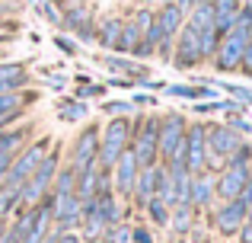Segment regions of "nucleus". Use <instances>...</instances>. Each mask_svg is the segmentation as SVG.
Masks as SVG:
<instances>
[{"label": "nucleus", "mask_w": 252, "mask_h": 243, "mask_svg": "<svg viewBox=\"0 0 252 243\" xmlns=\"http://www.w3.org/2000/svg\"><path fill=\"white\" fill-rule=\"evenodd\" d=\"M157 103H160V100H157V93H147V90H144V93H134V96H131V106H134V109H141V112L154 109Z\"/></svg>", "instance_id": "nucleus-43"}, {"label": "nucleus", "mask_w": 252, "mask_h": 243, "mask_svg": "<svg viewBox=\"0 0 252 243\" xmlns=\"http://www.w3.org/2000/svg\"><path fill=\"white\" fill-rule=\"evenodd\" d=\"M55 112L61 122L74 125V122H86V115H90V103L83 100H74V96H61V100L55 103Z\"/></svg>", "instance_id": "nucleus-23"}, {"label": "nucleus", "mask_w": 252, "mask_h": 243, "mask_svg": "<svg viewBox=\"0 0 252 243\" xmlns=\"http://www.w3.org/2000/svg\"><path fill=\"white\" fill-rule=\"evenodd\" d=\"M131 243H157L154 227H150V224H134V227H131Z\"/></svg>", "instance_id": "nucleus-42"}, {"label": "nucleus", "mask_w": 252, "mask_h": 243, "mask_svg": "<svg viewBox=\"0 0 252 243\" xmlns=\"http://www.w3.org/2000/svg\"><path fill=\"white\" fill-rule=\"evenodd\" d=\"M61 32H70L80 45H96V6H93V0H67L61 6Z\"/></svg>", "instance_id": "nucleus-4"}, {"label": "nucleus", "mask_w": 252, "mask_h": 243, "mask_svg": "<svg viewBox=\"0 0 252 243\" xmlns=\"http://www.w3.org/2000/svg\"><path fill=\"white\" fill-rule=\"evenodd\" d=\"M172 68L176 70H195V68H201V38H198V32L191 29L189 23L179 29V35H176V51H172Z\"/></svg>", "instance_id": "nucleus-11"}, {"label": "nucleus", "mask_w": 252, "mask_h": 243, "mask_svg": "<svg viewBox=\"0 0 252 243\" xmlns=\"http://www.w3.org/2000/svg\"><path fill=\"white\" fill-rule=\"evenodd\" d=\"M137 160L131 150H125L122 157H118V163L112 167V189H115V195L122 202L131 199V192H134V179H137Z\"/></svg>", "instance_id": "nucleus-14"}, {"label": "nucleus", "mask_w": 252, "mask_h": 243, "mask_svg": "<svg viewBox=\"0 0 252 243\" xmlns=\"http://www.w3.org/2000/svg\"><path fill=\"white\" fill-rule=\"evenodd\" d=\"M51 3H55V6H64V3H67V0H51Z\"/></svg>", "instance_id": "nucleus-55"}, {"label": "nucleus", "mask_w": 252, "mask_h": 243, "mask_svg": "<svg viewBox=\"0 0 252 243\" xmlns=\"http://www.w3.org/2000/svg\"><path fill=\"white\" fill-rule=\"evenodd\" d=\"M51 144H55V138H51V135H35L23 150H16V154H13L10 170H6V179H3L6 186L23 189V182L29 179L32 173H35V167L42 163V157L51 150Z\"/></svg>", "instance_id": "nucleus-5"}, {"label": "nucleus", "mask_w": 252, "mask_h": 243, "mask_svg": "<svg viewBox=\"0 0 252 243\" xmlns=\"http://www.w3.org/2000/svg\"><path fill=\"white\" fill-rule=\"evenodd\" d=\"M182 160H185V170L191 176L204 173V160H208V119H189Z\"/></svg>", "instance_id": "nucleus-10"}, {"label": "nucleus", "mask_w": 252, "mask_h": 243, "mask_svg": "<svg viewBox=\"0 0 252 243\" xmlns=\"http://www.w3.org/2000/svg\"><path fill=\"white\" fill-rule=\"evenodd\" d=\"M99 112L105 119H115V115H134L137 109L131 106V100H99Z\"/></svg>", "instance_id": "nucleus-31"}, {"label": "nucleus", "mask_w": 252, "mask_h": 243, "mask_svg": "<svg viewBox=\"0 0 252 243\" xmlns=\"http://www.w3.org/2000/svg\"><path fill=\"white\" fill-rule=\"evenodd\" d=\"M32 87V70L26 61H0V93H23Z\"/></svg>", "instance_id": "nucleus-16"}, {"label": "nucleus", "mask_w": 252, "mask_h": 243, "mask_svg": "<svg viewBox=\"0 0 252 243\" xmlns=\"http://www.w3.org/2000/svg\"><path fill=\"white\" fill-rule=\"evenodd\" d=\"M61 163H64V144L55 141L51 150L42 157V163L35 167V173L23 182V189H19V205H23V208L38 205V202L51 192V182H55V173L61 170Z\"/></svg>", "instance_id": "nucleus-1"}, {"label": "nucleus", "mask_w": 252, "mask_h": 243, "mask_svg": "<svg viewBox=\"0 0 252 243\" xmlns=\"http://www.w3.org/2000/svg\"><path fill=\"white\" fill-rule=\"evenodd\" d=\"M198 3H214V0H198Z\"/></svg>", "instance_id": "nucleus-59"}, {"label": "nucleus", "mask_w": 252, "mask_h": 243, "mask_svg": "<svg viewBox=\"0 0 252 243\" xmlns=\"http://www.w3.org/2000/svg\"><path fill=\"white\" fill-rule=\"evenodd\" d=\"M67 83H70V77H64V74H51V77H48V87L55 90V93L67 90Z\"/></svg>", "instance_id": "nucleus-46"}, {"label": "nucleus", "mask_w": 252, "mask_h": 243, "mask_svg": "<svg viewBox=\"0 0 252 243\" xmlns=\"http://www.w3.org/2000/svg\"><path fill=\"white\" fill-rule=\"evenodd\" d=\"M51 42H55V48H58V51H64L67 58H77V55H80V42H77V38H67L64 32L51 35Z\"/></svg>", "instance_id": "nucleus-38"}, {"label": "nucleus", "mask_w": 252, "mask_h": 243, "mask_svg": "<svg viewBox=\"0 0 252 243\" xmlns=\"http://www.w3.org/2000/svg\"><path fill=\"white\" fill-rule=\"evenodd\" d=\"M86 83H93L90 74H74V87H86Z\"/></svg>", "instance_id": "nucleus-51"}, {"label": "nucleus", "mask_w": 252, "mask_h": 243, "mask_svg": "<svg viewBox=\"0 0 252 243\" xmlns=\"http://www.w3.org/2000/svg\"><path fill=\"white\" fill-rule=\"evenodd\" d=\"M198 218H201V214H198L191 205H176V208H172V214H169V227H166L169 237L172 240H185L191 234V227H195Z\"/></svg>", "instance_id": "nucleus-21"}, {"label": "nucleus", "mask_w": 252, "mask_h": 243, "mask_svg": "<svg viewBox=\"0 0 252 243\" xmlns=\"http://www.w3.org/2000/svg\"><path fill=\"white\" fill-rule=\"evenodd\" d=\"M105 87H115V90H134L137 83L131 80V77H122V74H112L109 80H105Z\"/></svg>", "instance_id": "nucleus-44"}, {"label": "nucleus", "mask_w": 252, "mask_h": 243, "mask_svg": "<svg viewBox=\"0 0 252 243\" xmlns=\"http://www.w3.org/2000/svg\"><path fill=\"white\" fill-rule=\"evenodd\" d=\"M198 38H201V61H211L217 55V48H220V32L211 26V29L198 32Z\"/></svg>", "instance_id": "nucleus-32"}, {"label": "nucleus", "mask_w": 252, "mask_h": 243, "mask_svg": "<svg viewBox=\"0 0 252 243\" xmlns=\"http://www.w3.org/2000/svg\"><path fill=\"white\" fill-rule=\"evenodd\" d=\"M99 141H102V125L86 119L83 128L74 135V141L67 144V157L64 160L70 163L74 170H83V167H93L99 157Z\"/></svg>", "instance_id": "nucleus-7"}, {"label": "nucleus", "mask_w": 252, "mask_h": 243, "mask_svg": "<svg viewBox=\"0 0 252 243\" xmlns=\"http://www.w3.org/2000/svg\"><path fill=\"white\" fill-rule=\"evenodd\" d=\"M10 13H13V10H10V3H6V0H0V19L10 16Z\"/></svg>", "instance_id": "nucleus-52"}, {"label": "nucleus", "mask_w": 252, "mask_h": 243, "mask_svg": "<svg viewBox=\"0 0 252 243\" xmlns=\"http://www.w3.org/2000/svg\"><path fill=\"white\" fill-rule=\"evenodd\" d=\"M246 221L252 224V205H246Z\"/></svg>", "instance_id": "nucleus-54"}, {"label": "nucleus", "mask_w": 252, "mask_h": 243, "mask_svg": "<svg viewBox=\"0 0 252 243\" xmlns=\"http://www.w3.org/2000/svg\"><path fill=\"white\" fill-rule=\"evenodd\" d=\"M141 214L147 218V224H150V227H157V231H166V227H169V214H172V208H169L163 199H157V195H154V199L144 205V211H141Z\"/></svg>", "instance_id": "nucleus-25"}, {"label": "nucleus", "mask_w": 252, "mask_h": 243, "mask_svg": "<svg viewBox=\"0 0 252 243\" xmlns=\"http://www.w3.org/2000/svg\"><path fill=\"white\" fill-rule=\"evenodd\" d=\"M83 243H102V240H83Z\"/></svg>", "instance_id": "nucleus-58"}, {"label": "nucleus", "mask_w": 252, "mask_h": 243, "mask_svg": "<svg viewBox=\"0 0 252 243\" xmlns=\"http://www.w3.org/2000/svg\"><path fill=\"white\" fill-rule=\"evenodd\" d=\"M83 218V202L77 192L70 195H51V227L55 231H77Z\"/></svg>", "instance_id": "nucleus-12"}, {"label": "nucleus", "mask_w": 252, "mask_h": 243, "mask_svg": "<svg viewBox=\"0 0 252 243\" xmlns=\"http://www.w3.org/2000/svg\"><path fill=\"white\" fill-rule=\"evenodd\" d=\"M160 3H172V0H154V6H160Z\"/></svg>", "instance_id": "nucleus-56"}, {"label": "nucleus", "mask_w": 252, "mask_h": 243, "mask_svg": "<svg viewBox=\"0 0 252 243\" xmlns=\"http://www.w3.org/2000/svg\"><path fill=\"white\" fill-rule=\"evenodd\" d=\"M243 3H246V6H252V0H243Z\"/></svg>", "instance_id": "nucleus-60"}, {"label": "nucleus", "mask_w": 252, "mask_h": 243, "mask_svg": "<svg viewBox=\"0 0 252 243\" xmlns=\"http://www.w3.org/2000/svg\"><path fill=\"white\" fill-rule=\"evenodd\" d=\"M172 51H176V38H172V35H163L160 42H157L154 58H160L163 64H169V61H172Z\"/></svg>", "instance_id": "nucleus-41"}, {"label": "nucleus", "mask_w": 252, "mask_h": 243, "mask_svg": "<svg viewBox=\"0 0 252 243\" xmlns=\"http://www.w3.org/2000/svg\"><path fill=\"white\" fill-rule=\"evenodd\" d=\"M172 3H176V6H179V10H182V13H185V16H189V10H191V6H195V3H198V0H172Z\"/></svg>", "instance_id": "nucleus-50"}, {"label": "nucleus", "mask_w": 252, "mask_h": 243, "mask_svg": "<svg viewBox=\"0 0 252 243\" xmlns=\"http://www.w3.org/2000/svg\"><path fill=\"white\" fill-rule=\"evenodd\" d=\"M240 74L252 80V42H246V51H243V61H240Z\"/></svg>", "instance_id": "nucleus-45"}, {"label": "nucleus", "mask_w": 252, "mask_h": 243, "mask_svg": "<svg viewBox=\"0 0 252 243\" xmlns=\"http://www.w3.org/2000/svg\"><path fill=\"white\" fill-rule=\"evenodd\" d=\"M154 195H157V163H154V167H141V170H137L134 192H131L128 205L134 208V211H144V205H147Z\"/></svg>", "instance_id": "nucleus-19"}, {"label": "nucleus", "mask_w": 252, "mask_h": 243, "mask_svg": "<svg viewBox=\"0 0 252 243\" xmlns=\"http://www.w3.org/2000/svg\"><path fill=\"white\" fill-rule=\"evenodd\" d=\"M38 103V90H23V93H0V115L13 112V109H29Z\"/></svg>", "instance_id": "nucleus-26"}, {"label": "nucleus", "mask_w": 252, "mask_h": 243, "mask_svg": "<svg viewBox=\"0 0 252 243\" xmlns=\"http://www.w3.org/2000/svg\"><path fill=\"white\" fill-rule=\"evenodd\" d=\"M220 93H227L230 100L243 103V106H252V87H240V83H214Z\"/></svg>", "instance_id": "nucleus-34"}, {"label": "nucleus", "mask_w": 252, "mask_h": 243, "mask_svg": "<svg viewBox=\"0 0 252 243\" xmlns=\"http://www.w3.org/2000/svg\"><path fill=\"white\" fill-rule=\"evenodd\" d=\"M96 64H102L109 74H122V77H131L134 83H141L144 77H150V68L147 61H137V58H128V55H115V51H102V55L93 58Z\"/></svg>", "instance_id": "nucleus-13"}, {"label": "nucleus", "mask_w": 252, "mask_h": 243, "mask_svg": "<svg viewBox=\"0 0 252 243\" xmlns=\"http://www.w3.org/2000/svg\"><path fill=\"white\" fill-rule=\"evenodd\" d=\"M191 112H195V119H208V115L220 112V100H198L191 103Z\"/></svg>", "instance_id": "nucleus-40"}, {"label": "nucleus", "mask_w": 252, "mask_h": 243, "mask_svg": "<svg viewBox=\"0 0 252 243\" xmlns=\"http://www.w3.org/2000/svg\"><path fill=\"white\" fill-rule=\"evenodd\" d=\"M249 42H252V29H249Z\"/></svg>", "instance_id": "nucleus-61"}, {"label": "nucleus", "mask_w": 252, "mask_h": 243, "mask_svg": "<svg viewBox=\"0 0 252 243\" xmlns=\"http://www.w3.org/2000/svg\"><path fill=\"white\" fill-rule=\"evenodd\" d=\"M131 131H134V119H131V115H115V119H105V125H102V141H99V157H96V163L102 170H112L118 163V157L128 150Z\"/></svg>", "instance_id": "nucleus-3"}, {"label": "nucleus", "mask_w": 252, "mask_h": 243, "mask_svg": "<svg viewBox=\"0 0 252 243\" xmlns=\"http://www.w3.org/2000/svg\"><path fill=\"white\" fill-rule=\"evenodd\" d=\"M157 26H160L163 35H179V29L185 26V13L179 10L176 3H160L157 6Z\"/></svg>", "instance_id": "nucleus-22"}, {"label": "nucleus", "mask_w": 252, "mask_h": 243, "mask_svg": "<svg viewBox=\"0 0 252 243\" xmlns=\"http://www.w3.org/2000/svg\"><path fill=\"white\" fill-rule=\"evenodd\" d=\"M223 125H230L233 131H240L243 138L252 135V122L246 119V115H240V112H223Z\"/></svg>", "instance_id": "nucleus-39"}, {"label": "nucleus", "mask_w": 252, "mask_h": 243, "mask_svg": "<svg viewBox=\"0 0 252 243\" xmlns=\"http://www.w3.org/2000/svg\"><path fill=\"white\" fill-rule=\"evenodd\" d=\"M35 10H38V16H42L48 26L61 29V6H55L51 0H38V3H35Z\"/></svg>", "instance_id": "nucleus-37"}, {"label": "nucleus", "mask_w": 252, "mask_h": 243, "mask_svg": "<svg viewBox=\"0 0 252 243\" xmlns=\"http://www.w3.org/2000/svg\"><path fill=\"white\" fill-rule=\"evenodd\" d=\"M249 29L252 26L236 23L233 29L220 38V48H217V55L211 58V64H214L217 74H236V70H240L243 51H246V42H249Z\"/></svg>", "instance_id": "nucleus-8"}, {"label": "nucleus", "mask_w": 252, "mask_h": 243, "mask_svg": "<svg viewBox=\"0 0 252 243\" xmlns=\"http://www.w3.org/2000/svg\"><path fill=\"white\" fill-rule=\"evenodd\" d=\"M137 45H141V32H137V26L131 23L128 16H125L122 35H118V42H115V55H128V58H134Z\"/></svg>", "instance_id": "nucleus-27"}, {"label": "nucleus", "mask_w": 252, "mask_h": 243, "mask_svg": "<svg viewBox=\"0 0 252 243\" xmlns=\"http://www.w3.org/2000/svg\"><path fill=\"white\" fill-rule=\"evenodd\" d=\"M122 26H125V16L122 13H105L102 19H96V45L102 51H115V42L122 35Z\"/></svg>", "instance_id": "nucleus-20"}, {"label": "nucleus", "mask_w": 252, "mask_h": 243, "mask_svg": "<svg viewBox=\"0 0 252 243\" xmlns=\"http://www.w3.org/2000/svg\"><path fill=\"white\" fill-rule=\"evenodd\" d=\"M185 128H189V115L172 109V112H160V163H172L182 157L185 150Z\"/></svg>", "instance_id": "nucleus-6"}, {"label": "nucleus", "mask_w": 252, "mask_h": 243, "mask_svg": "<svg viewBox=\"0 0 252 243\" xmlns=\"http://www.w3.org/2000/svg\"><path fill=\"white\" fill-rule=\"evenodd\" d=\"M189 202L191 208H195L198 214L211 211V208L217 205V189H214V173H195L191 176V192H189Z\"/></svg>", "instance_id": "nucleus-17"}, {"label": "nucleus", "mask_w": 252, "mask_h": 243, "mask_svg": "<svg viewBox=\"0 0 252 243\" xmlns=\"http://www.w3.org/2000/svg\"><path fill=\"white\" fill-rule=\"evenodd\" d=\"M102 243H131V224L128 221H118V224L105 227Z\"/></svg>", "instance_id": "nucleus-35"}, {"label": "nucleus", "mask_w": 252, "mask_h": 243, "mask_svg": "<svg viewBox=\"0 0 252 243\" xmlns=\"http://www.w3.org/2000/svg\"><path fill=\"white\" fill-rule=\"evenodd\" d=\"M96 182H99V163L77 170V189H74V192H77V199H80V202L96 199Z\"/></svg>", "instance_id": "nucleus-24"}, {"label": "nucleus", "mask_w": 252, "mask_h": 243, "mask_svg": "<svg viewBox=\"0 0 252 243\" xmlns=\"http://www.w3.org/2000/svg\"><path fill=\"white\" fill-rule=\"evenodd\" d=\"M105 83H86V87H74V100H83V103H90V100H105Z\"/></svg>", "instance_id": "nucleus-36"}, {"label": "nucleus", "mask_w": 252, "mask_h": 243, "mask_svg": "<svg viewBox=\"0 0 252 243\" xmlns=\"http://www.w3.org/2000/svg\"><path fill=\"white\" fill-rule=\"evenodd\" d=\"M236 243H252V224H249V221L240 227V234H236Z\"/></svg>", "instance_id": "nucleus-48"}, {"label": "nucleus", "mask_w": 252, "mask_h": 243, "mask_svg": "<svg viewBox=\"0 0 252 243\" xmlns=\"http://www.w3.org/2000/svg\"><path fill=\"white\" fill-rule=\"evenodd\" d=\"M74 189H77V170L64 160L61 170L55 173V182H51V195H70Z\"/></svg>", "instance_id": "nucleus-29"}, {"label": "nucleus", "mask_w": 252, "mask_h": 243, "mask_svg": "<svg viewBox=\"0 0 252 243\" xmlns=\"http://www.w3.org/2000/svg\"><path fill=\"white\" fill-rule=\"evenodd\" d=\"M246 138L240 131H233L230 125L223 122H208V154H217V157H230Z\"/></svg>", "instance_id": "nucleus-15"}, {"label": "nucleus", "mask_w": 252, "mask_h": 243, "mask_svg": "<svg viewBox=\"0 0 252 243\" xmlns=\"http://www.w3.org/2000/svg\"><path fill=\"white\" fill-rule=\"evenodd\" d=\"M227 167H236V170H252V144L243 141L233 154L227 157Z\"/></svg>", "instance_id": "nucleus-33"}, {"label": "nucleus", "mask_w": 252, "mask_h": 243, "mask_svg": "<svg viewBox=\"0 0 252 243\" xmlns=\"http://www.w3.org/2000/svg\"><path fill=\"white\" fill-rule=\"evenodd\" d=\"M240 202H243V205H252V170H249V179H246V189H243Z\"/></svg>", "instance_id": "nucleus-49"}, {"label": "nucleus", "mask_w": 252, "mask_h": 243, "mask_svg": "<svg viewBox=\"0 0 252 243\" xmlns=\"http://www.w3.org/2000/svg\"><path fill=\"white\" fill-rule=\"evenodd\" d=\"M249 179V170H236V167H223L214 176V189H217V202H233L243 195Z\"/></svg>", "instance_id": "nucleus-18"}, {"label": "nucleus", "mask_w": 252, "mask_h": 243, "mask_svg": "<svg viewBox=\"0 0 252 243\" xmlns=\"http://www.w3.org/2000/svg\"><path fill=\"white\" fill-rule=\"evenodd\" d=\"M204 218H208V227L217 234V237H236L240 234V227L246 224V205H243L240 199L233 202H217L211 211H204Z\"/></svg>", "instance_id": "nucleus-9"}, {"label": "nucleus", "mask_w": 252, "mask_h": 243, "mask_svg": "<svg viewBox=\"0 0 252 243\" xmlns=\"http://www.w3.org/2000/svg\"><path fill=\"white\" fill-rule=\"evenodd\" d=\"M131 119H134V131H131L128 150L134 154L137 167L160 163V147H157V141H160V112H141L137 109Z\"/></svg>", "instance_id": "nucleus-2"}, {"label": "nucleus", "mask_w": 252, "mask_h": 243, "mask_svg": "<svg viewBox=\"0 0 252 243\" xmlns=\"http://www.w3.org/2000/svg\"><path fill=\"white\" fill-rule=\"evenodd\" d=\"M16 208H19V189L0 182V218L10 221L13 214H16Z\"/></svg>", "instance_id": "nucleus-30"}, {"label": "nucleus", "mask_w": 252, "mask_h": 243, "mask_svg": "<svg viewBox=\"0 0 252 243\" xmlns=\"http://www.w3.org/2000/svg\"><path fill=\"white\" fill-rule=\"evenodd\" d=\"M58 243H83V237L77 231H58Z\"/></svg>", "instance_id": "nucleus-47"}, {"label": "nucleus", "mask_w": 252, "mask_h": 243, "mask_svg": "<svg viewBox=\"0 0 252 243\" xmlns=\"http://www.w3.org/2000/svg\"><path fill=\"white\" fill-rule=\"evenodd\" d=\"M185 23H189L195 32L211 29V26H214V3H195L189 10V16H185Z\"/></svg>", "instance_id": "nucleus-28"}, {"label": "nucleus", "mask_w": 252, "mask_h": 243, "mask_svg": "<svg viewBox=\"0 0 252 243\" xmlns=\"http://www.w3.org/2000/svg\"><path fill=\"white\" fill-rule=\"evenodd\" d=\"M3 237H6V221L0 218V243H3Z\"/></svg>", "instance_id": "nucleus-53"}, {"label": "nucleus", "mask_w": 252, "mask_h": 243, "mask_svg": "<svg viewBox=\"0 0 252 243\" xmlns=\"http://www.w3.org/2000/svg\"><path fill=\"white\" fill-rule=\"evenodd\" d=\"M23 3H29V6H35V3H38V0H23Z\"/></svg>", "instance_id": "nucleus-57"}]
</instances>
